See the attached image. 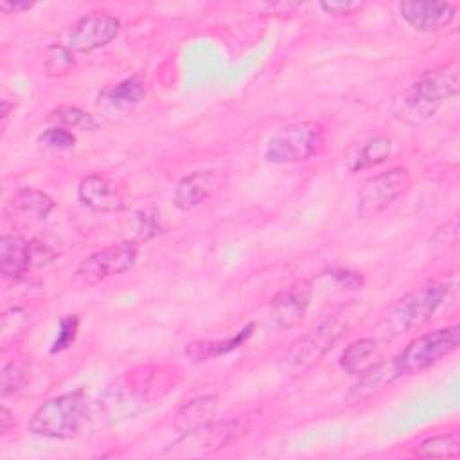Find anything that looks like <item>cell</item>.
<instances>
[{"label": "cell", "instance_id": "22", "mask_svg": "<svg viewBox=\"0 0 460 460\" xmlns=\"http://www.w3.org/2000/svg\"><path fill=\"white\" fill-rule=\"evenodd\" d=\"M29 327V314L22 307H9L2 313L0 320V345L2 350H7L11 345H16Z\"/></svg>", "mask_w": 460, "mask_h": 460}, {"label": "cell", "instance_id": "26", "mask_svg": "<svg viewBox=\"0 0 460 460\" xmlns=\"http://www.w3.org/2000/svg\"><path fill=\"white\" fill-rule=\"evenodd\" d=\"M43 66L49 75H66L75 66L74 52L65 45H50L43 54Z\"/></svg>", "mask_w": 460, "mask_h": 460}, {"label": "cell", "instance_id": "30", "mask_svg": "<svg viewBox=\"0 0 460 460\" xmlns=\"http://www.w3.org/2000/svg\"><path fill=\"white\" fill-rule=\"evenodd\" d=\"M137 237L138 241H147L151 239L156 232H158V223H156V216L149 214L147 210L144 212H137Z\"/></svg>", "mask_w": 460, "mask_h": 460}, {"label": "cell", "instance_id": "1", "mask_svg": "<svg viewBox=\"0 0 460 460\" xmlns=\"http://www.w3.org/2000/svg\"><path fill=\"white\" fill-rule=\"evenodd\" d=\"M458 72L456 59L426 70L397 101V117L408 122H420L433 115L442 101L458 93Z\"/></svg>", "mask_w": 460, "mask_h": 460}, {"label": "cell", "instance_id": "3", "mask_svg": "<svg viewBox=\"0 0 460 460\" xmlns=\"http://www.w3.org/2000/svg\"><path fill=\"white\" fill-rule=\"evenodd\" d=\"M349 329L343 314H332L313 327L309 332L291 343V347L279 359V372L284 376H300L314 367L332 347L340 341Z\"/></svg>", "mask_w": 460, "mask_h": 460}, {"label": "cell", "instance_id": "11", "mask_svg": "<svg viewBox=\"0 0 460 460\" xmlns=\"http://www.w3.org/2000/svg\"><path fill=\"white\" fill-rule=\"evenodd\" d=\"M399 11L411 29L433 32L453 22L456 7L449 2H402Z\"/></svg>", "mask_w": 460, "mask_h": 460}, {"label": "cell", "instance_id": "24", "mask_svg": "<svg viewBox=\"0 0 460 460\" xmlns=\"http://www.w3.org/2000/svg\"><path fill=\"white\" fill-rule=\"evenodd\" d=\"M395 377H397V374L394 370L392 361L388 365L386 363H376L359 376V381L354 386V392L358 394V397H368L377 388H381L385 383H390Z\"/></svg>", "mask_w": 460, "mask_h": 460}, {"label": "cell", "instance_id": "16", "mask_svg": "<svg viewBox=\"0 0 460 460\" xmlns=\"http://www.w3.org/2000/svg\"><path fill=\"white\" fill-rule=\"evenodd\" d=\"M31 241L20 235H2L0 271L5 279H16L31 266Z\"/></svg>", "mask_w": 460, "mask_h": 460}, {"label": "cell", "instance_id": "5", "mask_svg": "<svg viewBox=\"0 0 460 460\" xmlns=\"http://www.w3.org/2000/svg\"><path fill=\"white\" fill-rule=\"evenodd\" d=\"M460 343V327L458 325H447L440 327L429 332H424L417 338H413L394 359V370L399 376L404 374H417L431 365L438 363L442 358L449 356L453 350H456Z\"/></svg>", "mask_w": 460, "mask_h": 460}, {"label": "cell", "instance_id": "15", "mask_svg": "<svg viewBox=\"0 0 460 460\" xmlns=\"http://www.w3.org/2000/svg\"><path fill=\"white\" fill-rule=\"evenodd\" d=\"M144 83L135 77H129L102 88L97 97V106L108 113H117L133 108L144 99Z\"/></svg>", "mask_w": 460, "mask_h": 460}, {"label": "cell", "instance_id": "18", "mask_svg": "<svg viewBox=\"0 0 460 460\" xmlns=\"http://www.w3.org/2000/svg\"><path fill=\"white\" fill-rule=\"evenodd\" d=\"M379 354V347L376 338H361L352 341L341 354V368L352 376H361L372 365H376V358Z\"/></svg>", "mask_w": 460, "mask_h": 460}, {"label": "cell", "instance_id": "33", "mask_svg": "<svg viewBox=\"0 0 460 460\" xmlns=\"http://www.w3.org/2000/svg\"><path fill=\"white\" fill-rule=\"evenodd\" d=\"M52 257H54V252L47 244L31 241V262L32 264H38V266L47 264L52 261Z\"/></svg>", "mask_w": 460, "mask_h": 460}, {"label": "cell", "instance_id": "7", "mask_svg": "<svg viewBox=\"0 0 460 460\" xmlns=\"http://www.w3.org/2000/svg\"><path fill=\"white\" fill-rule=\"evenodd\" d=\"M410 185L411 178L406 167H392L368 178L358 196V216L368 217L381 212L402 196Z\"/></svg>", "mask_w": 460, "mask_h": 460}, {"label": "cell", "instance_id": "20", "mask_svg": "<svg viewBox=\"0 0 460 460\" xmlns=\"http://www.w3.org/2000/svg\"><path fill=\"white\" fill-rule=\"evenodd\" d=\"M217 410V397L216 395H203L198 399L189 401L180 411H178V424L183 431H189L192 428H198L207 422V419Z\"/></svg>", "mask_w": 460, "mask_h": 460}, {"label": "cell", "instance_id": "14", "mask_svg": "<svg viewBox=\"0 0 460 460\" xmlns=\"http://www.w3.org/2000/svg\"><path fill=\"white\" fill-rule=\"evenodd\" d=\"M216 174L212 171H194L183 176L172 194V201L178 210L187 212L198 205H201L214 190H216Z\"/></svg>", "mask_w": 460, "mask_h": 460}, {"label": "cell", "instance_id": "34", "mask_svg": "<svg viewBox=\"0 0 460 460\" xmlns=\"http://www.w3.org/2000/svg\"><path fill=\"white\" fill-rule=\"evenodd\" d=\"M13 422H14L13 413H11L5 406H2V408H0V433L5 435V433L11 429Z\"/></svg>", "mask_w": 460, "mask_h": 460}, {"label": "cell", "instance_id": "17", "mask_svg": "<svg viewBox=\"0 0 460 460\" xmlns=\"http://www.w3.org/2000/svg\"><path fill=\"white\" fill-rule=\"evenodd\" d=\"M253 332V323L244 325L241 331H237L232 338L217 340V341H192L185 349V356L192 361H205L210 358L223 356L226 352H232L239 349Z\"/></svg>", "mask_w": 460, "mask_h": 460}, {"label": "cell", "instance_id": "4", "mask_svg": "<svg viewBox=\"0 0 460 460\" xmlns=\"http://www.w3.org/2000/svg\"><path fill=\"white\" fill-rule=\"evenodd\" d=\"M88 397L75 390L45 401L29 419V429L34 435L49 438L75 437L88 419Z\"/></svg>", "mask_w": 460, "mask_h": 460}, {"label": "cell", "instance_id": "13", "mask_svg": "<svg viewBox=\"0 0 460 460\" xmlns=\"http://www.w3.org/2000/svg\"><path fill=\"white\" fill-rule=\"evenodd\" d=\"M77 196L84 207L95 212H119L124 207L119 187L101 174L83 178L77 187Z\"/></svg>", "mask_w": 460, "mask_h": 460}, {"label": "cell", "instance_id": "12", "mask_svg": "<svg viewBox=\"0 0 460 460\" xmlns=\"http://www.w3.org/2000/svg\"><path fill=\"white\" fill-rule=\"evenodd\" d=\"M311 288L307 282L295 284L280 293H277L271 300V316L280 329L296 327L309 307Z\"/></svg>", "mask_w": 460, "mask_h": 460}, {"label": "cell", "instance_id": "32", "mask_svg": "<svg viewBox=\"0 0 460 460\" xmlns=\"http://www.w3.org/2000/svg\"><path fill=\"white\" fill-rule=\"evenodd\" d=\"M320 7L327 13V14H334V16H341V14H350L352 11L359 9L361 4L358 2H322Z\"/></svg>", "mask_w": 460, "mask_h": 460}, {"label": "cell", "instance_id": "28", "mask_svg": "<svg viewBox=\"0 0 460 460\" xmlns=\"http://www.w3.org/2000/svg\"><path fill=\"white\" fill-rule=\"evenodd\" d=\"M77 329H79V318L75 314H66L59 320V331H58V336L50 347V352L56 354V352H61V350H66L75 336H77Z\"/></svg>", "mask_w": 460, "mask_h": 460}, {"label": "cell", "instance_id": "23", "mask_svg": "<svg viewBox=\"0 0 460 460\" xmlns=\"http://www.w3.org/2000/svg\"><path fill=\"white\" fill-rule=\"evenodd\" d=\"M392 151V142L386 137H374L368 142H365V146L359 149L354 164H352V171H363L368 167H374L381 162H385L388 158Z\"/></svg>", "mask_w": 460, "mask_h": 460}, {"label": "cell", "instance_id": "27", "mask_svg": "<svg viewBox=\"0 0 460 460\" xmlns=\"http://www.w3.org/2000/svg\"><path fill=\"white\" fill-rule=\"evenodd\" d=\"M38 140L43 147H49L54 151H65V149H70L75 146L74 133L61 126H52V128L45 129Z\"/></svg>", "mask_w": 460, "mask_h": 460}, {"label": "cell", "instance_id": "2", "mask_svg": "<svg viewBox=\"0 0 460 460\" xmlns=\"http://www.w3.org/2000/svg\"><path fill=\"white\" fill-rule=\"evenodd\" d=\"M447 291L449 286L437 279L420 282L392 305L383 320L385 332L390 336H399L422 327L444 304Z\"/></svg>", "mask_w": 460, "mask_h": 460}, {"label": "cell", "instance_id": "25", "mask_svg": "<svg viewBox=\"0 0 460 460\" xmlns=\"http://www.w3.org/2000/svg\"><path fill=\"white\" fill-rule=\"evenodd\" d=\"M49 120H52L58 126L66 128V129L92 131L97 128L95 119L88 111H84L77 106H59L49 113Z\"/></svg>", "mask_w": 460, "mask_h": 460}, {"label": "cell", "instance_id": "36", "mask_svg": "<svg viewBox=\"0 0 460 460\" xmlns=\"http://www.w3.org/2000/svg\"><path fill=\"white\" fill-rule=\"evenodd\" d=\"M9 111H11V104L7 99L2 101V124L7 122V117H9Z\"/></svg>", "mask_w": 460, "mask_h": 460}, {"label": "cell", "instance_id": "21", "mask_svg": "<svg viewBox=\"0 0 460 460\" xmlns=\"http://www.w3.org/2000/svg\"><path fill=\"white\" fill-rule=\"evenodd\" d=\"M460 453V440L456 433H442L424 438L413 455L419 458H456Z\"/></svg>", "mask_w": 460, "mask_h": 460}, {"label": "cell", "instance_id": "29", "mask_svg": "<svg viewBox=\"0 0 460 460\" xmlns=\"http://www.w3.org/2000/svg\"><path fill=\"white\" fill-rule=\"evenodd\" d=\"M25 381V368L16 363V361H9L0 374V392L2 395H11L16 394L22 385Z\"/></svg>", "mask_w": 460, "mask_h": 460}, {"label": "cell", "instance_id": "8", "mask_svg": "<svg viewBox=\"0 0 460 460\" xmlns=\"http://www.w3.org/2000/svg\"><path fill=\"white\" fill-rule=\"evenodd\" d=\"M137 261V246L131 241L110 244L99 252L90 253L77 266L75 277L83 284H97L113 275L129 270Z\"/></svg>", "mask_w": 460, "mask_h": 460}, {"label": "cell", "instance_id": "9", "mask_svg": "<svg viewBox=\"0 0 460 460\" xmlns=\"http://www.w3.org/2000/svg\"><path fill=\"white\" fill-rule=\"evenodd\" d=\"M244 433L246 426L239 419L205 422L198 428L183 431V435L172 446L183 447L187 455L210 453L235 442Z\"/></svg>", "mask_w": 460, "mask_h": 460}, {"label": "cell", "instance_id": "10", "mask_svg": "<svg viewBox=\"0 0 460 460\" xmlns=\"http://www.w3.org/2000/svg\"><path fill=\"white\" fill-rule=\"evenodd\" d=\"M120 29V22L104 11L90 13L79 18L70 34H68V49L72 52H92L99 47L110 43Z\"/></svg>", "mask_w": 460, "mask_h": 460}, {"label": "cell", "instance_id": "35", "mask_svg": "<svg viewBox=\"0 0 460 460\" xmlns=\"http://www.w3.org/2000/svg\"><path fill=\"white\" fill-rule=\"evenodd\" d=\"M31 7H32L31 2H2L0 4L2 11H25Z\"/></svg>", "mask_w": 460, "mask_h": 460}, {"label": "cell", "instance_id": "6", "mask_svg": "<svg viewBox=\"0 0 460 460\" xmlns=\"http://www.w3.org/2000/svg\"><path fill=\"white\" fill-rule=\"evenodd\" d=\"M323 146V128L304 120L279 128L264 147V158L270 164H293L316 155Z\"/></svg>", "mask_w": 460, "mask_h": 460}, {"label": "cell", "instance_id": "31", "mask_svg": "<svg viewBox=\"0 0 460 460\" xmlns=\"http://www.w3.org/2000/svg\"><path fill=\"white\" fill-rule=\"evenodd\" d=\"M331 275L336 279V282L341 288H347V289H358L363 284V277L349 270H332Z\"/></svg>", "mask_w": 460, "mask_h": 460}, {"label": "cell", "instance_id": "19", "mask_svg": "<svg viewBox=\"0 0 460 460\" xmlns=\"http://www.w3.org/2000/svg\"><path fill=\"white\" fill-rule=\"evenodd\" d=\"M13 207L31 217V219H45L50 210L54 208V201L49 194L38 190V189H20L13 196Z\"/></svg>", "mask_w": 460, "mask_h": 460}]
</instances>
